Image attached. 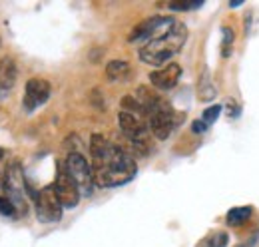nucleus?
Returning a JSON list of instances; mask_svg holds the SVG:
<instances>
[{"mask_svg":"<svg viewBox=\"0 0 259 247\" xmlns=\"http://www.w3.org/2000/svg\"><path fill=\"white\" fill-rule=\"evenodd\" d=\"M90 154H92L94 184L98 187H116L128 184L138 172L136 159L126 150H122L120 146L108 142L98 134L92 136Z\"/></svg>","mask_w":259,"mask_h":247,"instance_id":"obj_1","label":"nucleus"},{"mask_svg":"<svg viewBox=\"0 0 259 247\" xmlns=\"http://www.w3.org/2000/svg\"><path fill=\"white\" fill-rule=\"evenodd\" d=\"M186 40H188V28L184 24L176 22L163 36L146 42L140 48V60L144 64H150V66H162L184 48Z\"/></svg>","mask_w":259,"mask_h":247,"instance_id":"obj_2","label":"nucleus"},{"mask_svg":"<svg viewBox=\"0 0 259 247\" xmlns=\"http://www.w3.org/2000/svg\"><path fill=\"white\" fill-rule=\"evenodd\" d=\"M64 168L68 176L74 180V184L78 185L82 195H90L92 187H94V174H92V166L88 163V159L80 152H72L68 154L64 161Z\"/></svg>","mask_w":259,"mask_h":247,"instance_id":"obj_3","label":"nucleus"},{"mask_svg":"<svg viewBox=\"0 0 259 247\" xmlns=\"http://www.w3.org/2000/svg\"><path fill=\"white\" fill-rule=\"evenodd\" d=\"M146 118H148V128H150V132H152L158 140H167V138L171 136L174 128L180 122L178 116H176V112H174V108H171L167 102H163V100L158 102V106H156Z\"/></svg>","mask_w":259,"mask_h":247,"instance_id":"obj_4","label":"nucleus"},{"mask_svg":"<svg viewBox=\"0 0 259 247\" xmlns=\"http://www.w3.org/2000/svg\"><path fill=\"white\" fill-rule=\"evenodd\" d=\"M4 189L8 191V199L14 203L16 212L26 214L28 203H26V182H24V172L18 161H12L10 168L6 170L4 176Z\"/></svg>","mask_w":259,"mask_h":247,"instance_id":"obj_5","label":"nucleus"},{"mask_svg":"<svg viewBox=\"0 0 259 247\" xmlns=\"http://www.w3.org/2000/svg\"><path fill=\"white\" fill-rule=\"evenodd\" d=\"M118 122H120V130H122V134L128 138L130 142L134 144V148H138L140 152H148V124L144 122L140 116H136V114H130V112H120V116H118Z\"/></svg>","mask_w":259,"mask_h":247,"instance_id":"obj_6","label":"nucleus"},{"mask_svg":"<svg viewBox=\"0 0 259 247\" xmlns=\"http://www.w3.org/2000/svg\"><path fill=\"white\" fill-rule=\"evenodd\" d=\"M36 216L42 223H54L62 217V203L56 195L54 184L46 185L36 195Z\"/></svg>","mask_w":259,"mask_h":247,"instance_id":"obj_7","label":"nucleus"},{"mask_svg":"<svg viewBox=\"0 0 259 247\" xmlns=\"http://www.w3.org/2000/svg\"><path fill=\"white\" fill-rule=\"evenodd\" d=\"M176 24L174 18L169 16H150L148 20L140 22L132 34H130V42H138V40H154V38H160L165 32L169 30L171 26Z\"/></svg>","mask_w":259,"mask_h":247,"instance_id":"obj_8","label":"nucleus"},{"mask_svg":"<svg viewBox=\"0 0 259 247\" xmlns=\"http://www.w3.org/2000/svg\"><path fill=\"white\" fill-rule=\"evenodd\" d=\"M54 189H56V195L62 203V208L66 210H72L78 205L80 201V189L78 185L74 184V180L68 176L64 163H58V174H56V182H54Z\"/></svg>","mask_w":259,"mask_h":247,"instance_id":"obj_9","label":"nucleus"},{"mask_svg":"<svg viewBox=\"0 0 259 247\" xmlns=\"http://www.w3.org/2000/svg\"><path fill=\"white\" fill-rule=\"evenodd\" d=\"M50 92H52V88H50L48 80L30 78L26 82V88H24V108H26V112H34L38 106L46 104L48 98H50Z\"/></svg>","mask_w":259,"mask_h":247,"instance_id":"obj_10","label":"nucleus"},{"mask_svg":"<svg viewBox=\"0 0 259 247\" xmlns=\"http://www.w3.org/2000/svg\"><path fill=\"white\" fill-rule=\"evenodd\" d=\"M180 78H182V66L180 64H174V62L165 64V66L154 70L150 74V82L158 90H171V88H176V84L180 82Z\"/></svg>","mask_w":259,"mask_h":247,"instance_id":"obj_11","label":"nucleus"},{"mask_svg":"<svg viewBox=\"0 0 259 247\" xmlns=\"http://www.w3.org/2000/svg\"><path fill=\"white\" fill-rule=\"evenodd\" d=\"M16 76H18V72H16L14 60L10 56H4L0 60V100L8 98V92L16 84Z\"/></svg>","mask_w":259,"mask_h":247,"instance_id":"obj_12","label":"nucleus"},{"mask_svg":"<svg viewBox=\"0 0 259 247\" xmlns=\"http://www.w3.org/2000/svg\"><path fill=\"white\" fill-rule=\"evenodd\" d=\"M106 76L110 82H126L130 78V64L126 60H112L106 66Z\"/></svg>","mask_w":259,"mask_h":247,"instance_id":"obj_13","label":"nucleus"},{"mask_svg":"<svg viewBox=\"0 0 259 247\" xmlns=\"http://www.w3.org/2000/svg\"><path fill=\"white\" fill-rule=\"evenodd\" d=\"M253 214V210L249 208V205H239V208H231L229 212H227L226 216V221L227 225H231V227H239V225H243L249 217Z\"/></svg>","mask_w":259,"mask_h":247,"instance_id":"obj_14","label":"nucleus"},{"mask_svg":"<svg viewBox=\"0 0 259 247\" xmlns=\"http://www.w3.org/2000/svg\"><path fill=\"white\" fill-rule=\"evenodd\" d=\"M215 88H213V84H211V80H209V76H207V72L203 74V78L199 80V100H203V102H209V100H213L215 98Z\"/></svg>","mask_w":259,"mask_h":247,"instance_id":"obj_15","label":"nucleus"},{"mask_svg":"<svg viewBox=\"0 0 259 247\" xmlns=\"http://www.w3.org/2000/svg\"><path fill=\"white\" fill-rule=\"evenodd\" d=\"M222 34H224V40H222V56L224 58H229L231 52H233V40H235V34L229 26H224L222 28Z\"/></svg>","mask_w":259,"mask_h":247,"instance_id":"obj_16","label":"nucleus"},{"mask_svg":"<svg viewBox=\"0 0 259 247\" xmlns=\"http://www.w3.org/2000/svg\"><path fill=\"white\" fill-rule=\"evenodd\" d=\"M0 214H2V216H8V217H12L14 214H16L14 203H12L6 195H0Z\"/></svg>","mask_w":259,"mask_h":247,"instance_id":"obj_17","label":"nucleus"},{"mask_svg":"<svg viewBox=\"0 0 259 247\" xmlns=\"http://www.w3.org/2000/svg\"><path fill=\"white\" fill-rule=\"evenodd\" d=\"M227 239H229V235H227L226 231H218L213 237L207 239V247H226Z\"/></svg>","mask_w":259,"mask_h":247,"instance_id":"obj_18","label":"nucleus"},{"mask_svg":"<svg viewBox=\"0 0 259 247\" xmlns=\"http://www.w3.org/2000/svg\"><path fill=\"white\" fill-rule=\"evenodd\" d=\"M220 112H222V106H209L205 112H203V122L207 124H213L218 120V116H220Z\"/></svg>","mask_w":259,"mask_h":247,"instance_id":"obj_19","label":"nucleus"},{"mask_svg":"<svg viewBox=\"0 0 259 247\" xmlns=\"http://www.w3.org/2000/svg\"><path fill=\"white\" fill-rule=\"evenodd\" d=\"M201 4H203V2H171L169 8H171V10H192V8L201 6Z\"/></svg>","mask_w":259,"mask_h":247,"instance_id":"obj_20","label":"nucleus"},{"mask_svg":"<svg viewBox=\"0 0 259 247\" xmlns=\"http://www.w3.org/2000/svg\"><path fill=\"white\" fill-rule=\"evenodd\" d=\"M207 130V124L203 122V120H195L194 124H192V132L194 134H203Z\"/></svg>","mask_w":259,"mask_h":247,"instance_id":"obj_21","label":"nucleus"},{"mask_svg":"<svg viewBox=\"0 0 259 247\" xmlns=\"http://www.w3.org/2000/svg\"><path fill=\"white\" fill-rule=\"evenodd\" d=\"M239 247H245V245H239Z\"/></svg>","mask_w":259,"mask_h":247,"instance_id":"obj_22","label":"nucleus"}]
</instances>
